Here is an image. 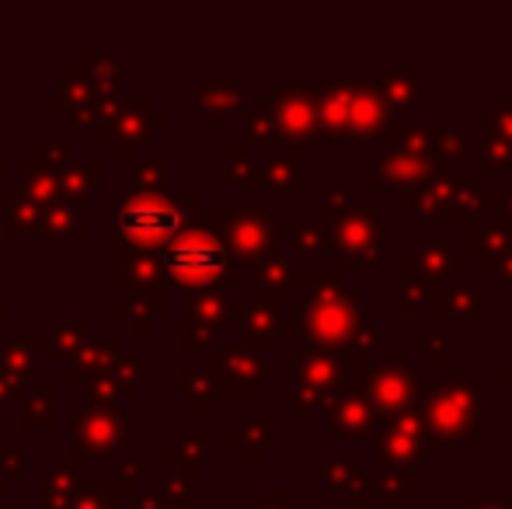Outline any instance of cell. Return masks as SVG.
Wrapping results in <instances>:
<instances>
[{"label":"cell","instance_id":"1","mask_svg":"<svg viewBox=\"0 0 512 509\" xmlns=\"http://www.w3.org/2000/svg\"><path fill=\"white\" fill-rule=\"evenodd\" d=\"M425 422V436L429 440L446 443H481V405H478V387L467 377L464 367L453 363V377L446 384H432V391L418 405Z\"/></svg>","mask_w":512,"mask_h":509},{"label":"cell","instance_id":"2","mask_svg":"<svg viewBox=\"0 0 512 509\" xmlns=\"http://www.w3.org/2000/svg\"><path fill=\"white\" fill-rule=\"evenodd\" d=\"M164 265L175 276V283L189 286V290H209V286H237L241 283V269L230 265L227 245L206 227L178 234L164 252Z\"/></svg>","mask_w":512,"mask_h":509},{"label":"cell","instance_id":"3","mask_svg":"<svg viewBox=\"0 0 512 509\" xmlns=\"http://www.w3.org/2000/svg\"><path fill=\"white\" fill-rule=\"evenodd\" d=\"M366 321H370V304H359L356 293L345 286H321L310 290L300 304V325L314 342L335 349H349L359 342Z\"/></svg>","mask_w":512,"mask_h":509},{"label":"cell","instance_id":"4","mask_svg":"<svg viewBox=\"0 0 512 509\" xmlns=\"http://www.w3.org/2000/svg\"><path fill=\"white\" fill-rule=\"evenodd\" d=\"M384 206H363L345 220L328 227L331 245L338 248L345 269H373L384 265Z\"/></svg>","mask_w":512,"mask_h":509},{"label":"cell","instance_id":"5","mask_svg":"<svg viewBox=\"0 0 512 509\" xmlns=\"http://www.w3.org/2000/svg\"><path fill=\"white\" fill-rule=\"evenodd\" d=\"M119 231L136 245H161V241H175L182 234V217H178L175 203L161 199L157 192H136L119 206Z\"/></svg>","mask_w":512,"mask_h":509},{"label":"cell","instance_id":"6","mask_svg":"<svg viewBox=\"0 0 512 509\" xmlns=\"http://www.w3.org/2000/svg\"><path fill=\"white\" fill-rule=\"evenodd\" d=\"M450 161L443 157H422L411 150H391L370 164V185L373 189H418L432 178H450Z\"/></svg>","mask_w":512,"mask_h":509},{"label":"cell","instance_id":"7","mask_svg":"<svg viewBox=\"0 0 512 509\" xmlns=\"http://www.w3.org/2000/svg\"><path fill=\"white\" fill-rule=\"evenodd\" d=\"M262 109L269 112L276 136H283V140L297 143L317 133V105H314V91L307 84H290V88L262 98Z\"/></svg>","mask_w":512,"mask_h":509},{"label":"cell","instance_id":"8","mask_svg":"<svg viewBox=\"0 0 512 509\" xmlns=\"http://www.w3.org/2000/svg\"><path fill=\"white\" fill-rule=\"evenodd\" d=\"M398 123V109L391 105V98L384 95L377 81L352 84L349 95V140H373V136H384L387 126Z\"/></svg>","mask_w":512,"mask_h":509},{"label":"cell","instance_id":"9","mask_svg":"<svg viewBox=\"0 0 512 509\" xmlns=\"http://www.w3.org/2000/svg\"><path fill=\"white\" fill-rule=\"evenodd\" d=\"M227 245L241 262L255 265L262 262L272 245V220L265 210H237L230 213L227 224Z\"/></svg>","mask_w":512,"mask_h":509},{"label":"cell","instance_id":"10","mask_svg":"<svg viewBox=\"0 0 512 509\" xmlns=\"http://www.w3.org/2000/svg\"><path fill=\"white\" fill-rule=\"evenodd\" d=\"M411 381H415V374H405V370L370 367V374H366V381H363V394L373 412L391 419V415L411 408Z\"/></svg>","mask_w":512,"mask_h":509},{"label":"cell","instance_id":"11","mask_svg":"<svg viewBox=\"0 0 512 509\" xmlns=\"http://www.w3.org/2000/svg\"><path fill=\"white\" fill-rule=\"evenodd\" d=\"M331 415V429L345 440H366L377 426V412L370 408L363 391H338L335 405L328 408Z\"/></svg>","mask_w":512,"mask_h":509},{"label":"cell","instance_id":"12","mask_svg":"<svg viewBox=\"0 0 512 509\" xmlns=\"http://www.w3.org/2000/svg\"><path fill=\"white\" fill-rule=\"evenodd\" d=\"M377 457L387 468H398L411 475L418 464L429 461V440L415 433H405V429L384 426V433L377 436Z\"/></svg>","mask_w":512,"mask_h":509},{"label":"cell","instance_id":"13","mask_svg":"<svg viewBox=\"0 0 512 509\" xmlns=\"http://www.w3.org/2000/svg\"><path fill=\"white\" fill-rule=\"evenodd\" d=\"M293 374L300 377L304 387L335 391L338 360H335V353H324V349H297V353H293Z\"/></svg>","mask_w":512,"mask_h":509},{"label":"cell","instance_id":"14","mask_svg":"<svg viewBox=\"0 0 512 509\" xmlns=\"http://www.w3.org/2000/svg\"><path fill=\"white\" fill-rule=\"evenodd\" d=\"M415 262H418V269L425 272V279H446L450 272H460L467 265V258L460 255V252H450V241L446 238H439V241H425L422 245V252H415Z\"/></svg>","mask_w":512,"mask_h":509},{"label":"cell","instance_id":"15","mask_svg":"<svg viewBox=\"0 0 512 509\" xmlns=\"http://www.w3.org/2000/svg\"><path fill=\"white\" fill-rule=\"evenodd\" d=\"M418 210L425 220H460L457 203H453V178H432L425 189H418Z\"/></svg>","mask_w":512,"mask_h":509},{"label":"cell","instance_id":"16","mask_svg":"<svg viewBox=\"0 0 512 509\" xmlns=\"http://www.w3.org/2000/svg\"><path fill=\"white\" fill-rule=\"evenodd\" d=\"M453 203H457V213H460V220H464V217H471V213H481L499 203V192L488 189L481 175H464L460 182H453Z\"/></svg>","mask_w":512,"mask_h":509},{"label":"cell","instance_id":"17","mask_svg":"<svg viewBox=\"0 0 512 509\" xmlns=\"http://www.w3.org/2000/svg\"><path fill=\"white\" fill-rule=\"evenodd\" d=\"M512 241V224L509 220H474V224H467V248L471 252H485V255H495L502 252Z\"/></svg>","mask_w":512,"mask_h":509},{"label":"cell","instance_id":"18","mask_svg":"<svg viewBox=\"0 0 512 509\" xmlns=\"http://www.w3.org/2000/svg\"><path fill=\"white\" fill-rule=\"evenodd\" d=\"M265 182L272 189H304L307 185V147L300 143L293 150V157H283V161H272L265 168Z\"/></svg>","mask_w":512,"mask_h":509},{"label":"cell","instance_id":"19","mask_svg":"<svg viewBox=\"0 0 512 509\" xmlns=\"http://www.w3.org/2000/svg\"><path fill=\"white\" fill-rule=\"evenodd\" d=\"M401 269H405V279H401V311H405V318H415L418 311H422V304L429 300V290L432 283L425 279V272L418 269L415 255H405L401 258Z\"/></svg>","mask_w":512,"mask_h":509},{"label":"cell","instance_id":"20","mask_svg":"<svg viewBox=\"0 0 512 509\" xmlns=\"http://www.w3.org/2000/svg\"><path fill=\"white\" fill-rule=\"evenodd\" d=\"M293 328V321H279L272 304H248V342L251 346H276V332Z\"/></svg>","mask_w":512,"mask_h":509},{"label":"cell","instance_id":"21","mask_svg":"<svg viewBox=\"0 0 512 509\" xmlns=\"http://www.w3.org/2000/svg\"><path fill=\"white\" fill-rule=\"evenodd\" d=\"M384 95L391 98L394 109H411L418 102V70L415 67H391L384 77Z\"/></svg>","mask_w":512,"mask_h":509},{"label":"cell","instance_id":"22","mask_svg":"<svg viewBox=\"0 0 512 509\" xmlns=\"http://www.w3.org/2000/svg\"><path fill=\"white\" fill-rule=\"evenodd\" d=\"M262 290L265 297H276V300H286L293 290V269H290V258H272L269 265L262 269Z\"/></svg>","mask_w":512,"mask_h":509},{"label":"cell","instance_id":"23","mask_svg":"<svg viewBox=\"0 0 512 509\" xmlns=\"http://www.w3.org/2000/svg\"><path fill=\"white\" fill-rule=\"evenodd\" d=\"M272 429H276V415H251L241 429H234V440H241L248 457H255L258 447L272 436Z\"/></svg>","mask_w":512,"mask_h":509},{"label":"cell","instance_id":"24","mask_svg":"<svg viewBox=\"0 0 512 509\" xmlns=\"http://www.w3.org/2000/svg\"><path fill=\"white\" fill-rule=\"evenodd\" d=\"M373 489L380 492V499H384L387 506H401L411 492H418V478L415 475H380L377 482H373Z\"/></svg>","mask_w":512,"mask_h":509},{"label":"cell","instance_id":"25","mask_svg":"<svg viewBox=\"0 0 512 509\" xmlns=\"http://www.w3.org/2000/svg\"><path fill=\"white\" fill-rule=\"evenodd\" d=\"M481 168H485V175H495V171H509L512 168V140L488 133L485 150H481Z\"/></svg>","mask_w":512,"mask_h":509},{"label":"cell","instance_id":"26","mask_svg":"<svg viewBox=\"0 0 512 509\" xmlns=\"http://www.w3.org/2000/svg\"><path fill=\"white\" fill-rule=\"evenodd\" d=\"M446 300H450V314H457V318H474V314H481V290L474 283H453Z\"/></svg>","mask_w":512,"mask_h":509},{"label":"cell","instance_id":"27","mask_svg":"<svg viewBox=\"0 0 512 509\" xmlns=\"http://www.w3.org/2000/svg\"><path fill=\"white\" fill-rule=\"evenodd\" d=\"M290 234H293V252H304V255H317L331 245L328 227H321V224L297 227V231H290Z\"/></svg>","mask_w":512,"mask_h":509},{"label":"cell","instance_id":"28","mask_svg":"<svg viewBox=\"0 0 512 509\" xmlns=\"http://www.w3.org/2000/svg\"><path fill=\"white\" fill-rule=\"evenodd\" d=\"M338 398V391H321V387H300L293 391V408L297 412H321V408H331Z\"/></svg>","mask_w":512,"mask_h":509},{"label":"cell","instance_id":"29","mask_svg":"<svg viewBox=\"0 0 512 509\" xmlns=\"http://www.w3.org/2000/svg\"><path fill=\"white\" fill-rule=\"evenodd\" d=\"M324 482H328V489H335V492L352 489V482H356V464L352 461H328L324 464Z\"/></svg>","mask_w":512,"mask_h":509},{"label":"cell","instance_id":"30","mask_svg":"<svg viewBox=\"0 0 512 509\" xmlns=\"http://www.w3.org/2000/svg\"><path fill=\"white\" fill-rule=\"evenodd\" d=\"M352 210H356V203H352V192H345V189L331 192V196H328V203H324V224H328V227H335L338 220H345Z\"/></svg>","mask_w":512,"mask_h":509},{"label":"cell","instance_id":"31","mask_svg":"<svg viewBox=\"0 0 512 509\" xmlns=\"http://www.w3.org/2000/svg\"><path fill=\"white\" fill-rule=\"evenodd\" d=\"M230 178H234L237 185H248V189H255V185H265V168H262V164L241 161V164H234Z\"/></svg>","mask_w":512,"mask_h":509},{"label":"cell","instance_id":"32","mask_svg":"<svg viewBox=\"0 0 512 509\" xmlns=\"http://www.w3.org/2000/svg\"><path fill=\"white\" fill-rule=\"evenodd\" d=\"M422 346H425V353H429V356H436V363L450 367V339H446L443 332H425Z\"/></svg>","mask_w":512,"mask_h":509},{"label":"cell","instance_id":"33","mask_svg":"<svg viewBox=\"0 0 512 509\" xmlns=\"http://www.w3.org/2000/svg\"><path fill=\"white\" fill-rule=\"evenodd\" d=\"M467 509H512V496H509V492H499V496L467 492Z\"/></svg>","mask_w":512,"mask_h":509},{"label":"cell","instance_id":"34","mask_svg":"<svg viewBox=\"0 0 512 509\" xmlns=\"http://www.w3.org/2000/svg\"><path fill=\"white\" fill-rule=\"evenodd\" d=\"M485 269H495L502 276V286H509L512 283V241L502 252H495V255H485Z\"/></svg>","mask_w":512,"mask_h":509},{"label":"cell","instance_id":"35","mask_svg":"<svg viewBox=\"0 0 512 509\" xmlns=\"http://www.w3.org/2000/svg\"><path fill=\"white\" fill-rule=\"evenodd\" d=\"M384 367H391V370H405V374H415V367L405 360V353L401 349H387L384 353Z\"/></svg>","mask_w":512,"mask_h":509},{"label":"cell","instance_id":"36","mask_svg":"<svg viewBox=\"0 0 512 509\" xmlns=\"http://www.w3.org/2000/svg\"><path fill=\"white\" fill-rule=\"evenodd\" d=\"M370 489H373V482H366V478H359L356 475V482H352V492H356V506H370L373 499H370Z\"/></svg>","mask_w":512,"mask_h":509},{"label":"cell","instance_id":"37","mask_svg":"<svg viewBox=\"0 0 512 509\" xmlns=\"http://www.w3.org/2000/svg\"><path fill=\"white\" fill-rule=\"evenodd\" d=\"M262 509H290V496H286V492H265L262 496Z\"/></svg>","mask_w":512,"mask_h":509},{"label":"cell","instance_id":"38","mask_svg":"<svg viewBox=\"0 0 512 509\" xmlns=\"http://www.w3.org/2000/svg\"><path fill=\"white\" fill-rule=\"evenodd\" d=\"M502 210V220H509L512 224V192H499V203H495Z\"/></svg>","mask_w":512,"mask_h":509},{"label":"cell","instance_id":"39","mask_svg":"<svg viewBox=\"0 0 512 509\" xmlns=\"http://www.w3.org/2000/svg\"><path fill=\"white\" fill-rule=\"evenodd\" d=\"M84 168H88V182H95L98 164H95V161H88V164H84ZM81 189H84V171H81V175H77V185H74V189H70V192H81Z\"/></svg>","mask_w":512,"mask_h":509},{"label":"cell","instance_id":"40","mask_svg":"<svg viewBox=\"0 0 512 509\" xmlns=\"http://www.w3.org/2000/svg\"><path fill=\"white\" fill-rule=\"evenodd\" d=\"M499 381H512V367H499Z\"/></svg>","mask_w":512,"mask_h":509},{"label":"cell","instance_id":"41","mask_svg":"<svg viewBox=\"0 0 512 509\" xmlns=\"http://www.w3.org/2000/svg\"><path fill=\"white\" fill-rule=\"evenodd\" d=\"M499 105H502V109H509V112H512V95H502V98H499Z\"/></svg>","mask_w":512,"mask_h":509}]
</instances>
